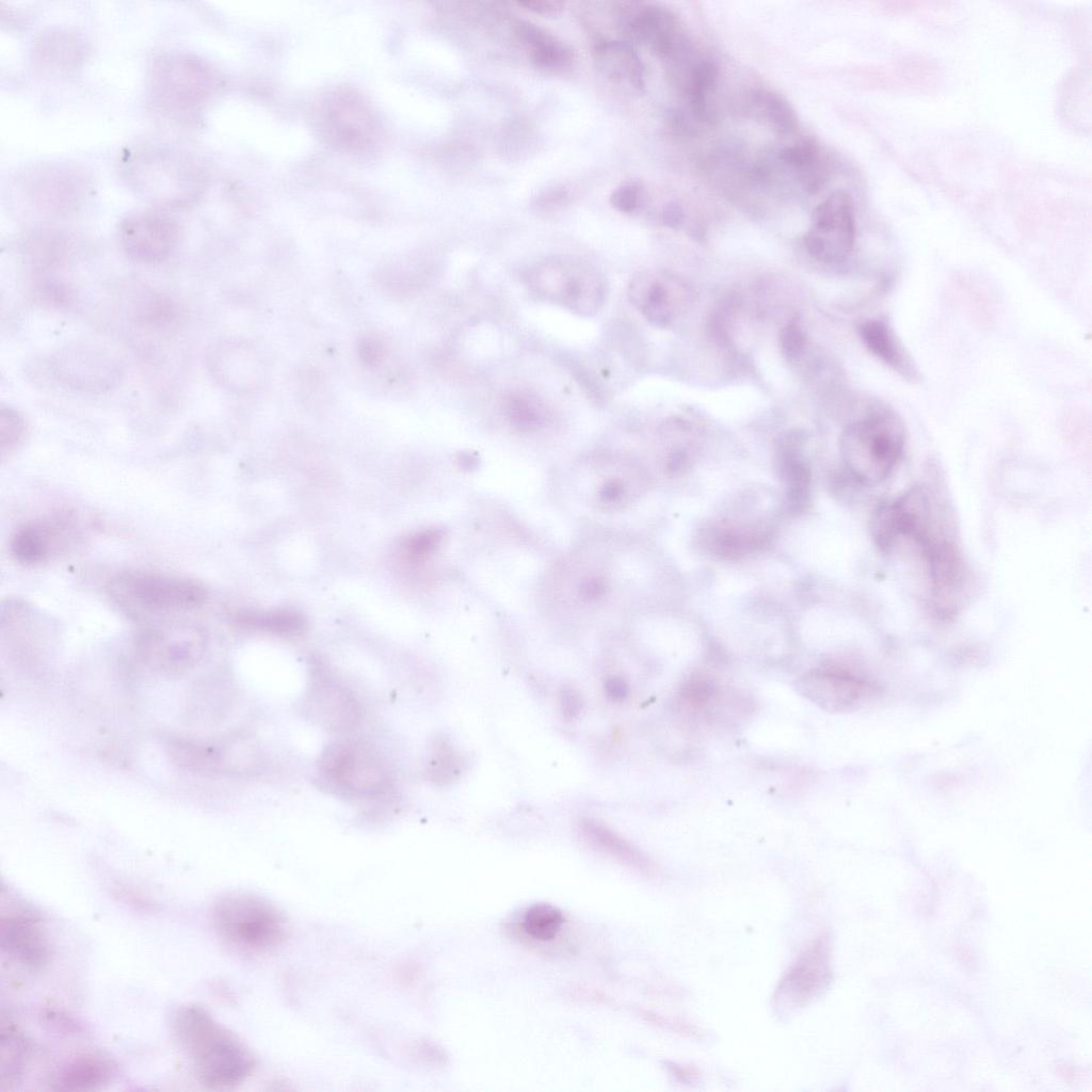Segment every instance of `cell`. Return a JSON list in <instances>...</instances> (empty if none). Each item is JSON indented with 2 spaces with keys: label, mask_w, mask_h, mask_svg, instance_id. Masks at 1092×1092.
<instances>
[{
  "label": "cell",
  "mask_w": 1092,
  "mask_h": 1092,
  "mask_svg": "<svg viewBox=\"0 0 1092 1092\" xmlns=\"http://www.w3.org/2000/svg\"><path fill=\"white\" fill-rule=\"evenodd\" d=\"M871 535L885 553L909 548L917 556L936 614L953 615L963 603L969 571L946 502L930 486H912L878 507Z\"/></svg>",
  "instance_id": "cell-1"
},
{
  "label": "cell",
  "mask_w": 1092,
  "mask_h": 1092,
  "mask_svg": "<svg viewBox=\"0 0 1092 1092\" xmlns=\"http://www.w3.org/2000/svg\"><path fill=\"white\" fill-rule=\"evenodd\" d=\"M175 1041L196 1079L209 1089H228L244 1082L256 1067L246 1044L208 1010L186 1003L171 1017Z\"/></svg>",
  "instance_id": "cell-2"
},
{
  "label": "cell",
  "mask_w": 1092,
  "mask_h": 1092,
  "mask_svg": "<svg viewBox=\"0 0 1092 1092\" xmlns=\"http://www.w3.org/2000/svg\"><path fill=\"white\" fill-rule=\"evenodd\" d=\"M211 917L223 942L243 954L270 953L287 937L288 925L283 912L252 893L229 892L219 897Z\"/></svg>",
  "instance_id": "cell-3"
},
{
  "label": "cell",
  "mask_w": 1092,
  "mask_h": 1092,
  "mask_svg": "<svg viewBox=\"0 0 1092 1092\" xmlns=\"http://www.w3.org/2000/svg\"><path fill=\"white\" fill-rule=\"evenodd\" d=\"M904 444L905 429L900 417L881 411L851 423L840 437L839 452L856 482L876 485L893 473Z\"/></svg>",
  "instance_id": "cell-4"
},
{
  "label": "cell",
  "mask_w": 1092,
  "mask_h": 1092,
  "mask_svg": "<svg viewBox=\"0 0 1092 1092\" xmlns=\"http://www.w3.org/2000/svg\"><path fill=\"white\" fill-rule=\"evenodd\" d=\"M124 163L132 186L161 204L179 206L200 191V163L188 152L149 146L130 152Z\"/></svg>",
  "instance_id": "cell-5"
},
{
  "label": "cell",
  "mask_w": 1092,
  "mask_h": 1092,
  "mask_svg": "<svg viewBox=\"0 0 1092 1092\" xmlns=\"http://www.w3.org/2000/svg\"><path fill=\"white\" fill-rule=\"evenodd\" d=\"M109 592L117 605L141 616L187 612L207 599L206 589L192 579L147 571L116 575L109 583Z\"/></svg>",
  "instance_id": "cell-6"
},
{
  "label": "cell",
  "mask_w": 1092,
  "mask_h": 1092,
  "mask_svg": "<svg viewBox=\"0 0 1092 1092\" xmlns=\"http://www.w3.org/2000/svg\"><path fill=\"white\" fill-rule=\"evenodd\" d=\"M319 772L332 787L355 797L380 796L390 782L383 756L362 740L330 744L320 756Z\"/></svg>",
  "instance_id": "cell-7"
},
{
  "label": "cell",
  "mask_w": 1092,
  "mask_h": 1092,
  "mask_svg": "<svg viewBox=\"0 0 1092 1092\" xmlns=\"http://www.w3.org/2000/svg\"><path fill=\"white\" fill-rule=\"evenodd\" d=\"M830 954L828 932H820L805 945L773 993V1007L780 1015H789L807 1007L828 990L832 980Z\"/></svg>",
  "instance_id": "cell-8"
},
{
  "label": "cell",
  "mask_w": 1092,
  "mask_h": 1092,
  "mask_svg": "<svg viewBox=\"0 0 1092 1092\" xmlns=\"http://www.w3.org/2000/svg\"><path fill=\"white\" fill-rule=\"evenodd\" d=\"M211 86L210 69L196 57L167 54L151 68L150 94L154 102L165 111H192L207 97Z\"/></svg>",
  "instance_id": "cell-9"
},
{
  "label": "cell",
  "mask_w": 1092,
  "mask_h": 1092,
  "mask_svg": "<svg viewBox=\"0 0 1092 1092\" xmlns=\"http://www.w3.org/2000/svg\"><path fill=\"white\" fill-rule=\"evenodd\" d=\"M855 240L853 203L847 193L836 191L813 211L804 242L808 253L824 262L844 260Z\"/></svg>",
  "instance_id": "cell-10"
},
{
  "label": "cell",
  "mask_w": 1092,
  "mask_h": 1092,
  "mask_svg": "<svg viewBox=\"0 0 1092 1092\" xmlns=\"http://www.w3.org/2000/svg\"><path fill=\"white\" fill-rule=\"evenodd\" d=\"M207 644L204 629L190 622H168L144 630L136 647L149 665L180 671L194 665L203 656Z\"/></svg>",
  "instance_id": "cell-11"
},
{
  "label": "cell",
  "mask_w": 1092,
  "mask_h": 1092,
  "mask_svg": "<svg viewBox=\"0 0 1092 1092\" xmlns=\"http://www.w3.org/2000/svg\"><path fill=\"white\" fill-rule=\"evenodd\" d=\"M23 196L35 208L51 213L69 212L90 192V178L84 170L67 164H52L29 171L21 178Z\"/></svg>",
  "instance_id": "cell-12"
},
{
  "label": "cell",
  "mask_w": 1092,
  "mask_h": 1092,
  "mask_svg": "<svg viewBox=\"0 0 1092 1092\" xmlns=\"http://www.w3.org/2000/svg\"><path fill=\"white\" fill-rule=\"evenodd\" d=\"M533 279L543 295L578 312L589 315L597 311L605 298V286L599 275L582 264H544L536 270Z\"/></svg>",
  "instance_id": "cell-13"
},
{
  "label": "cell",
  "mask_w": 1092,
  "mask_h": 1092,
  "mask_svg": "<svg viewBox=\"0 0 1092 1092\" xmlns=\"http://www.w3.org/2000/svg\"><path fill=\"white\" fill-rule=\"evenodd\" d=\"M179 235L178 222L158 210L132 213L119 227V241L126 255L146 264L165 260L176 247Z\"/></svg>",
  "instance_id": "cell-14"
},
{
  "label": "cell",
  "mask_w": 1092,
  "mask_h": 1092,
  "mask_svg": "<svg viewBox=\"0 0 1092 1092\" xmlns=\"http://www.w3.org/2000/svg\"><path fill=\"white\" fill-rule=\"evenodd\" d=\"M798 691L829 712H845L864 704L877 693V687L850 671L820 668L805 673L797 681Z\"/></svg>",
  "instance_id": "cell-15"
},
{
  "label": "cell",
  "mask_w": 1092,
  "mask_h": 1092,
  "mask_svg": "<svg viewBox=\"0 0 1092 1092\" xmlns=\"http://www.w3.org/2000/svg\"><path fill=\"white\" fill-rule=\"evenodd\" d=\"M621 27L627 37L647 46L662 60L675 61L682 55L686 42L676 16L658 4L624 7Z\"/></svg>",
  "instance_id": "cell-16"
},
{
  "label": "cell",
  "mask_w": 1092,
  "mask_h": 1092,
  "mask_svg": "<svg viewBox=\"0 0 1092 1092\" xmlns=\"http://www.w3.org/2000/svg\"><path fill=\"white\" fill-rule=\"evenodd\" d=\"M77 529L75 519L66 515L26 523L11 537V553L18 563L27 566L44 564L73 545Z\"/></svg>",
  "instance_id": "cell-17"
},
{
  "label": "cell",
  "mask_w": 1092,
  "mask_h": 1092,
  "mask_svg": "<svg viewBox=\"0 0 1092 1092\" xmlns=\"http://www.w3.org/2000/svg\"><path fill=\"white\" fill-rule=\"evenodd\" d=\"M304 706L312 721L333 732L351 730L362 718L354 693L323 669L312 675Z\"/></svg>",
  "instance_id": "cell-18"
},
{
  "label": "cell",
  "mask_w": 1092,
  "mask_h": 1092,
  "mask_svg": "<svg viewBox=\"0 0 1092 1092\" xmlns=\"http://www.w3.org/2000/svg\"><path fill=\"white\" fill-rule=\"evenodd\" d=\"M771 527L762 520L713 519L700 530L697 540L705 552L722 560H735L764 547Z\"/></svg>",
  "instance_id": "cell-19"
},
{
  "label": "cell",
  "mask_w": 1092,
  "mask_h": 1092,
  "mask_svg": "<svg viewBox=\"0 0 1092 1092\" xmlns=\"http://www.w3.org/2000/svg\"><path fill=\"white\" fill-rule=\"evenodd\" d=\"M0 945L3 952L33 969L45 966L52 954L51 944L42 919L28 910L2 914Z\"/></svg>",
  "instance_id": "cell-20"
},
{
  "label": "cell",
  "mask_w": 1092,
  "mask_h": 1092,
  "mask_svg": "<svg viewBox=\"0 0 1092 1092\" xmlns=\"http://www.w3.org/2000/svg\"><path fill=\"white\" fill-rule=\"evenodd\" d=\"M52 372L76 389L103 391L121 378L117 363L108 354L89 348H69L55 355Z\"/></svg>",
  "instance_id": "cell-21"
},
{
  "label": "cell",
  "mask_w": 1092,
  "mask_h": 1092,
  "mask_svg": "<svg viewBox=\"0 0 1092 1092\" xmlns=\"http://www.w3.org/2000/svg\"><path fill=\"white\" fill-rule=\"evenodd\" d=\"M592 54L596 68L608 81L625 90H644V65L628 42L598 41L593 47Z\"/></svg>",
  "instance_id": "cell-22"
},
{
  "label": "cell",
  "mask_w": 1092,
  "mask_h": 1092,
  "mask_svg": "<svg viewBox=\"0 0 1092 1092\" xmlns=\"http://www.w3.org/2000/svg\"><path fill=\"white\" fill-rule=\"evenodd\" d=\"M776 469L784 486L788 510L794 513L803 511L810 499L812 470L796 436L781 441Z\"/></svg>",
  "instance_id": "cell-23"
},
{
  "label": "cell",
  "mask_w": 1092,
  "mask_h": 1092,
  "mask_svg": "<svg viewBox=\"0 0 1092 1092\" xmlns=\"http://www.w3.org/2000/svg\"><path fill=\"white\" fill-rule=\"evenodd\" d=\"M676 286L668 276L639 273L630 282L629 298L647 320L665 326L675 312Z\"/></svg>",
  "instance_id": "cell-24"
},
{
  "label": "cell",
  "mask_w": 1092,
  "mask_h": 1092,
  "mask_svg": "<svg viewBox=\"0 0 1092 1092\" xmlns=\"http://www.w3.org/2000/svg\"><path fill=\"white\" fill-rule=\"evenodd\" d=\"M866 348L893 371L909 381H916L918 370L893 327L882 319H869L858 327Z\"/></svg>",
  "instance_id": "cell-25"
},
{
  "label": "cell",
  "mask_w": 1092,
  "mask_h": 1092,
  "mask_svg": "<svg viewBox=\"0 0 1092 1092\" xmlns=\"http://www.w3.org/2000/svg\"><path fill=\"white\" fill-rule=\"evenodd\" d=\"M116 1074V1066L106 1056L96 1053L79 1055L66 1061L53 1078V1088L64 1091L97 1090L108 1085Z\"/></svg>",
  "instance_id": "cell-26"
},
{
  "label": "cell",
  "mask_w": 1092,
  "mask_h": 1092,
  "mask_svg": "<svg viewBox=\"0 0 1092 1092\" xmlns=\"http://www.w3.org/2000/svg\"><path fill=\"white\" fill-rule=\"evenodd\" d=\"M515 32L536 67L556 73L572 68L575 53L568 44L556 35L521 20L516 23Z\"/></svg>",
  "instance_id": "cell-27"
},
{
  "label": "cell",
  "mask_w": 1092,
  "mask_h": 1092,
  "mask_svg": "<svg viewBox=\"0 0 1092 1092\" xmlns=\"http://www.w3.org/2000/svg\"><path fill=\"white\" fill-rule=\"evenodd\" d=\"M578 832L585 842L613 858L641 872H655V866L649 860L605 824L593 819H582L578 823Z\"/></svg>",
  "instance_id": "cell-28"
},
{
  "label": "cell",
  "mask_w": 1092,
  "mask_h": 1092,
  "mask_svg": "<svg viewBox=\"0 0 1092 1092\" xmlns=\"http://www.w3.org/2000/svg\"><path fill=\"white\" fill-rule=\"evenodd\" d=\"M780 158L797 173L808 193H816L824 186L829 170L819 146L814 141L804 140L787 146L780 152Z\"/></svg>",
  "instance_id": "cell-29"
},
{
  "label": "cell",
  "mask_w": 1092,
  "mask_h": 1092,
  "mask_svg": "<svg viewBox=\"0 0 1092 1092\" xmlns=\"http://www.w3.org/2000/svg\"><path fill=\"white\" fill-rule=\"evenodd\" d=\"M751 108L760 119L781 134L792 133L798 128V117L782 96L766 90L754 91L750 98Z\"/></svg>",
  "instance_id": "cell-30"
},
{
  "label": "cell",
  "mask_w": 1092,
  "mask_h": 1092,
  "mask_svg": "<svg viewBox=\"0 0 1092 1092\" xmlns=\"http://www.w3.org/2000/svg\"><path fill=\"white\" fill-rule=\"evenodd\" d=\"M718 79V68L713 62L705 60L696 63L690 71L687 92L691 111L697 121L711 123L712 110L709 95Z\"/></svg>",
  "instance_id": "cell-31"
},
{
  "label": "cell",
  "mask_w": 1092,
  "mask_h": 1092,
  "mask_svg": "<svg viewBox=\"0 0 1092 1092\" xmlns=\"http://www.w3.org/2000/svg\"><path fill=\"white\" fill-rule=\"evenodd\" d=\"M28 1057V1045L23 1037L11 1026L1 1027L0 1075L1 1089L17 1083Z\"/></svg>",
  "instance_id": "cell-32"
},
{
  "label": "cell",
  "mask_w": 1092,
  "mask_h": 1092,
  "mask_svg": "<svg viewBox=\"0 0 1092 1092\" xmlns=\"http://www.w3.org/2000/svg\"><path fill=\"white\" fill-rule=\"evenodd\" d=\"M235 623L243 628L286 636L301 633L306 627L302 615L287 610L267 613L243 611L237 613Z\"/></svg>",
  "instance_id": "cell-33"
},
{
  "label": "cell",
  "mask_w": 1092,
  "mask_h": 1092,
  "mask_svg": "<svg viewBox=\"0 0 1092 1092\" xmlns=\"http://www.w3.org/2000/svg\"><path fill=\"white\" fill-rule=\"evenodd\" d=\"M564 924L561 910L549 903H535L524 913L521 926L533 940L546 942L556 937Z\"/></svg>",
  "instance_id": "cell-34"
},
{
  "label": "cell",
  "mask_w": 1092,
  "mask_h": 1092,
  "mask_svg": "<svg viewBox=\"0 0 1092 1092\" xmlns=\"http://www.w3.org/2000/svg\"><path fill=\"white\" fill-rule=\"evenodd\" d=\"M719 686L709 677L695 675L679 689V703L694 713L710 709L718 701Z\"/></svg>",
  "instance_id": "cell-35"
},
{
  "label": "cell",
  "mask_w": 1092,
  "mask_h": 1092,
  "mask_svg": "<svg viewBox=\"0 0 1092 1092\" xmlns=\"http://www.w3.org/2000/svg\"><path fill=\"white\" fill-rule=\"evenodd\" d=\"M27 431L23 416L13 407L0 408V451L2 457L11 454L22 441Z\"/></svg>",
  "instance_id": "cell-36"
},
{
  "label": "cell",
  "mask_w": 1092,
  "mask_h": 1092,
  "mask_svg": "<svg viewBox=\"0 0 1092 1092\" xmlns=\"http://www.w3.org/2000/svg\"><path fill=\"white\" fill-rule=\"evenodd\" d=\"M644 187L640 181L628 180L617 186L610 194L611 206L622 213H633L643 204Z\"/></svg>",
  "instance_id": "cell-37"
},
{
  "label": "cell",
  "mask_w": 1092,
  "mask_h": 1092,
  "mask_svg": "<svg viewBox=\"0 0 1092 1092\" xmlns=\"http://www.w3.org/2000/svg\"><path fill=\"white\" fill-rule=\"evenodd\" d=\"M434 746L427 773L434 782H446L456 772L459 767L456 756L445 742Z\"/></svg>",
  "instance_id": "cell-38"
},
{
  "label": "cell",
  "mask_w": 1092,
  "mask_h": 1092,
  "mask_svg": "<svg viewBox=\"0 0 1092 1092\" xmlns=\"http://www.w3.org/2000/svg\"><path fill=\"white\" fill-rule=\"evenodd\" d=\"M507 405L511 421L519 427L530 428L542 421L543 414L540 406L527 397L513 396Z\"/></svg>",
  "instance_id": "cell-39"
},
{
  "label": "cell",
  "mask_w": 1092,
  "mask_h": 1092,
  "mask_svg": "<svg viewBox=\"0 0 1092 1092\" xmlns=\"http://www.w3.org/2000/svg\"><path fill=\"white\" fill-rule=\"evenodd\" d=\"M142 307V320L149 324H163L174 317V306L163 296L151 298Z\"/></svg>",
  "instance_id": "cell-40"
},
{
  "label": "cell",
  "mask_w": 1092,
  "mask_h": 1092,
  "mask_svg": "<svg viewBox=\"0 0 1092 1092\" xmlns=\"http://www.w3.org/2000/svg\"><path fill=\"white\" fill-rule=\"evenodd\" d=\"M780 342L783 353L789 358H793L804 349L805 334L802 327L792 321L782 330Z\"/></svg>",
  "instance_id": "cell-41"
},
{
  "label": "cell",
  "mask_w": 1092,
  "mask_h": 1092,
  "mask_svg": "<svg viewBox=\"0 0 1092 1092\" xmlns=\"http://www.w3.org/2000/svg\"><path fill=\"white\" fill-rule=\"evenodd\" d=\"M439 540L438 531H424L408 539L405 543V550L411 558L421 559L436 547Z\"/></svg>",
  "instance_id": "cell-42"
},
{
  "label": "cell",
  "mask_w": 1092,
  "mask_h": 1092,
  "mask_svg": "<svg viewBox=\"0 0 1092 1092\" xmlns=\"http://www.w3.org/2000/svg\"><path fill=\"white\" fill-rule=\"evenodd\" d=\"M559 697L562 713L566 718L574 719L579 716L583 707V698L578 689L565 685L561 688Z\"/></svg>",
  "instance_id": "cell-43"
},
{
  "label": "cell",
  "mask_w": 1092,
  "mask_h": 1092,
  "mask_svg": "<svg viewBox=\"0 0 1092 1092\" xmlns=\"http://www.w3.org/2000/svg\"><path fill=\"white\" fill-rule=\"evenodd\" d=\"M667 1067L672 1076L684 1085L697 1081L700 1076L698 1070L692 1065L669 1062Z\"/></svg>",
  "instance_id": "cell-44"
},
{
  "label": "cell",
  "mask_w": 1092,
  "mask_h": 1092,
  "mask_svg": "<svg viewBox=\"0 0 1092 1092\" xmlns=\"http://www.w3.org/2000/svg\"><path fill=\"white\" fill-rule=\"evenodd\" d=\"M518 5L540 15H553L561 12L564 3L561 1H520Z\"/></svg>",
  "instance_id": "cell-45"
},
{
  "label": "cell",
  "mask_w": 1092,
  "mask_h": 1092,
  "mask_svg": "<svg viewBox=\"0 0 1092 1092\" xmlns=\"http://www.w3.org/2000/svg\"><path fill=\"white\" fill-rule=\"evenodd\" d=\"M661 219L664 225L675 228L679 226L684 220V210L679 204L670 203L662 210Z\"/></svg>",
  "instance_id": "cell-46"
},
{
  "label": "cell",
  "mask_w": 1092,
  "mask_h": 1092,
  "mask_svg": "<svg viewBox=\"0 0 1092 1092\" xmlns=\"http://www.w3.org/2000/svg\"><path fill=\"white\" fill-rule=\"evenodd\" d=\"M605 689L608 696L611 697L613 701H620L624 698L628 692V687L626 682L619 677H612L608 679L605 685Z\"/></svg>",
  "instance_id": "cell-47"
},
{
  "label": "cell",
  "mask_w": 1092,
  "mask_h": 1092,
  "mask_svg": "<svg viewBox=\"0 0 1092 1092\" xmlns=\"http://www.w3.org/2000/svg\"><path fill=\"white\" fill-rule=\"evenodd\" d=\"M566 197H567V194H566L565 190H563V189H556V190H551V191L547 192L544 196H542L541 197V202H542L543 206H547L548 207V206H553V205H557V204H559L561 202H564V199Z\"/></svg>",
  "instance_id": "cell-48"
}]
</instances>
